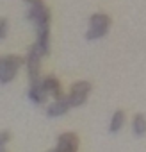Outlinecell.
<instances>
[{"label": "cell", "instance_id": "obj_12", "mask_svg": "<svg viewBox=\"0 0 146 152\" xmlns=\"http://www.w3.org/2000/svg\"><path fill=\"white\" fill-rule=\"evenodd\" d=\"M7 34H9V20L0 18V39H6Z\"/></svg>", "mask_w": 146, "mask_h": 152}, {"label": "cell", "instance_id": "obj_10", "mask_svg": "<svg viewBox=\"0 0 146 152\" xmlns=\"http://www.w3.org/2000/svg\"><path fill=\"white\" fill-rule=\"evenodd\" d=\"M123 125H125V111L118 109V111H114V115L111 116V122H109V132L116 134V132H119V131L123 129Z\"/></svg>", "mask_w": 146, "mask_h": 152}, {"label": "cell", "instance_id": "obj_14", "mask_svg": "<svg viewBox=\"0 0 146 152\" xmlns=\"http://www.w3.org/2000/svg\"><path fill=\"white\" fill-rule=\"evenodd\" d=\"M23 2H25L29 7H30V6H41V4H45L43 0H23Z\"/></svg>", "mask_w": 146, "mask_h": 152}, {"label": "cell", "instance_id": "obj_6", "mask_svg": "<svg viewBox=\"0 0 146 152\" xmlns=\"http://www.w3.org/2000/svg\"><path fill=\"white\" fill-rule=\"evenodd\" d=\"M59 152H77L79 150V136L75 132H62L57 138V147Z\"/></svg>", "mask_w": 146, "mask_h": 152}, {"label": "cell", "instance_id": "obj_1", "mask_svg": "<svg viewBox=\"0 0 146 152\" xmlns=\"http://www.w3.org/2000/svg\"><path fill=\"white\" fill-rule=\"evenodd\" d=\"M25 57L16 56V54H9V56H0V84H7L11 83L18 70L25 64Z\"/></svg>", "mask_w": 146, "mask_h": 152}, {"label": "cell", "instance_id": "obj_4", "mask_svg": "<svg viewBox=\"0 0 146 152\" xmlns=\"http://www.w3.org/2000/svg\"><path fill=\"white\" fill-rule=\"evenodd\" d=\"M27 20L32 22L36 29H43V27H50L52 15H50V9L45 4H41V6H30L27 9Z\"/></svg>", "mask_w": 146, "mask_h": 152}, {"label": "cell", "instance_id": "obj_13", "mask_svg": "<svg viewBox=\"0 0 146 152\" xmlns=\"http://www.w3.org/2000/svg\"><path fill=\"white\" fill-rule=\"evenodd\" d=\"M11 140V132L9 131H2L0 132V152H6V145Z\"/></svg>", "mask_w": 146, "mask_h": 152}, {"label": "cell", "instance_id": "obj_3", "mask_svg": "<svg viewBox=\"0 0 146 152\" xmlns=\"http://www.w3.org/2000/svg\"><path fill=\"white\" fill-rule=\"evenodd\" d=\"M93 90V84L89 81H77V83H73L69 93H68V99H69V104L71 107H80L86 104L89 93Z\"/></svg>", "mask_w": 146, "mask_h": 152}, {"label": "cell", "instance_id": "obj_9", "mask_svg": "<svg viewBox=\"0 0 146 152\" xmlns=\"http://www.w3.org/2000/svg\"><path fill=\"white\" fill-rule=\"evenodd\" d=\"M41 83H43L45 90L48 91V95H52V99H59V97H62V95H64V93H62V86H61L59 79H57V77H53V75H46V77H43V79H41Z\"/></svg>", "mask_w": 146, "mask_h": 152}, {"label": "cell", "instance_id": "obj_7", "mask_svg": "<svg viewBox=\"0 0 146 152\" xmlns=\"http://www.w3.org/2000/svg\"><path fill=\"white\" fill-rule=\"evenodd\" d=\"M69 107H71V104H69L68 95H62V97H59V99H53V102L46 107V115H48L50 118H57V116L66 115V113L69 111Z\"/></svg>", "mask_w": 146, "mask_h": 152}, {"label": "cell", "instance_id": "obj_2", "mask_svg": "<svg viewBox=\"0 0 146 152\" xmlns=\"http://www.w3.org/2000/svg\"><path fill=\"white\" fill-rule=\"evenodd\" d=\"M109 27H111V18H109V15H105V13H95V15H91V18H89V29H87V32H86V38H87L89 41L100 39V38H103V36L109 32Z\"/></svg>", "mask_w": 146, "mask_h": 152}, {"label": "cell", "instance_id": "obj_11", "mask_svg": "<svg viewBox=\"0 0 146 152\" xmlns=\"http://www.w3.org/2000/svg\"><path fill=\"white\" fill-rule=\"evenodd\" d=\"M132 132L134 136L141 138L146 134V116L142 113H137L134 118H132Z\"/></svg>", "mask_w": 146, "mask_h": 152}, {"label": "cell", "instance_id": "obj_5", "mask_svg": "<svg viewBox=\"0 0 146 152\" xmlns=\"http://www.w3.org/2000/svg\"><path fill=\"white\" fill-rule=\"evenodd\" d=\"M41 54L32 47L27 54V61H25V66H27V72H29V81L30 83H38L41 81Z\"/></svg>", "mask_w": 146, "mask_h": 152}, {"label": "cell", "instance_id": "obj_8", "mask_svg": "<svg viewBox=\"0 0 146 152\" xmlns=\"http://www.w3.org/2000/svg\"><path fill=\"white\" fill-rule=\"evenodd\" d=\"M41 79H43V77H41ZM29 99H30L34 104H38V106H41V104L46 102V99H48V91L45 90V86H43L41 81H38V83H30V88H29Z\"/></svg>", "mask_w": 146, "mask_h": 152}]
</instances>
